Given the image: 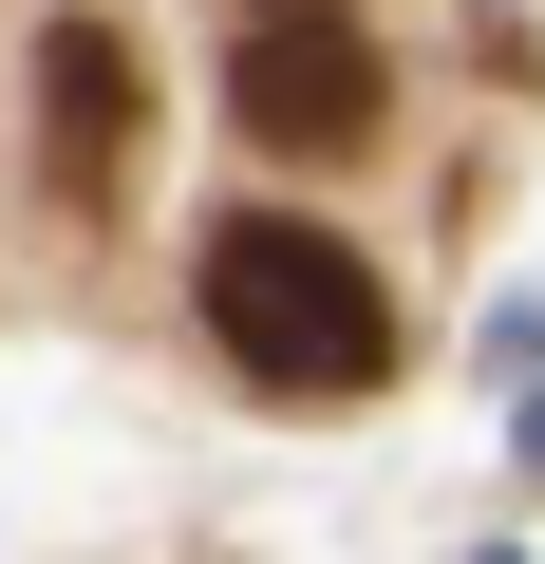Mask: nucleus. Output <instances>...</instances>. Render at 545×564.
<instances>
[{"instance_id":"obj_1","label":"nucleus","mask_w":545,"mask_h":564,"mask_svg":"<svg viewBox=\"0 0 545 564\" xmlns=\"http://www.w3.org/2000/svg\"><path fill=\"white\" fill-rule=\"evenodd\" d=\"M188 282H207V339H226L263 395H377V377H395V282H377L339 226L226 207Z\"/></svg>"},{"instance_id":"obj_2","label":"nucleus","mask_w":545,"mask_h":564,"mask_svg":"<svg viewBox=\"0 0 545 564\" xmlns=\"http://www.w3.org/2000/svg\"><path fill=\"white\" fill-rule=\"evenodd\" d=\"M226 132H244L263 170H358V151L395 132L377 20H358V0H244V20H226Z\"/></svg>"},{"instance_id":"obj_3","label":"nucleus","mask_w":545,"mask_h":564,"mask_svg":"<svg viewBox=\"0 0 545 564\" xmlns=\"http://www.w3.org/2000/svg\"><path fill=\"white\" fill-rule=\"evenodd\" d=\"M39 170H57V207H76V226H113V207H132V170H151V76H132V39L95 20V0L39 39Z\"/></svg>"},{"instance_id":"obj_4","label":"nucleus","mask_w":545,"mask_h":564,"mask_svg":"<svg viewBox=\"0 0 545 564\" xmlns=\"http://www.w3.org/2000/svg\"><path fill=\"white\" fill-rule=\"evenodd\" d=\"M508 470H526V489H545V377H526V414H508Z\"/></svg>"},{"instance_id":"obj_5","label":"nucleus","mask_w":545,"mask_h":564,"mask_svg":"<svg viewBox=\"0 0 545 564\" xmlns=\"http://www.w3.org/2000/svg\"><path fill=\"white\" fill-rule=\"evenodd\" d=\"M470 564H526V545H470Z\"/></svg>"}]
</instances>
